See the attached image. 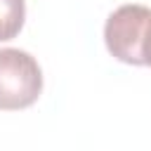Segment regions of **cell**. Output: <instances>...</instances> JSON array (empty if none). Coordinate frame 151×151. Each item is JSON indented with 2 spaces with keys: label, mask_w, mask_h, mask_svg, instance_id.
Instances as JSON below:
<instances>
[{
  "label": "cell",
  "mask_w": 151,
  "mask_h": 151,
  "mask_svg": "<svg viewBox=\"0 0 151 151\" xmlns=\"http://www.w3.org/2000/svg\"><path fill=\"white\" fill-rule=\"evenodd\" d=\"M104 42L118 61L151 66V9L123 5L111 12L104 26Z\"/></svg>",
  "instance_id": "obj_1"
},
{
  "label": "cell",
  "mask_w": 151,
  "mask_h": 151,
  "mask_svg": "<svg viewBox=\"0 0 151 151\" xmlns=\"http://www.w3.org/2000/svg\"><path fill=\"white\" fill-rule=\"evenodd\" d=\"M42 92V71L24 50H0V109L19 111L38 101Z\"/></svg>",
  "instance_id": "obj_2"
},
{
  "label": "cell",
  "mask_w": 151,
  "mask_h": 151,
  "mask_svg": "<svg viewBox=\"0 0 151 151\" xmlns=\"http://www.w3.org/2000/svg\"><path fill=\"white\" fill-rule=\"evenodd\" d=\"M26 19L24 0H0V42L19 35Z\"/></svg>",
  "instance_id": "obj_3"
}]
</instances>
